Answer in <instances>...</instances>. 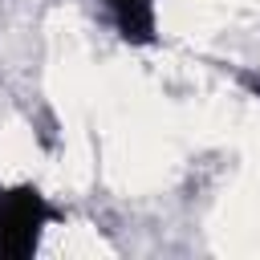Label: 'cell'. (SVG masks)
I'll return each mask as SVG.
<instances>
[{"instance_id": "obj_1", "label": "cell", "mask_w": 260, "mask_h": 260, "mask_svg": "<svg viewBox=\"0 0 260 260\" xmlns=\"http://www.w3.org/2000/svg\"><path fill=\"white\" fill-rule=\"evenodd\" d=\"M49 219H53V207L45 203V195L37 187L0 191V260L32 256Z\"/></svg>"}, {"instance_id": "obj_2", "label": "cell", "mask_w": 260, "mask_h": 260, "mask_svg": "<svg viewBox=\"0 0 260 260\" xmlns=\"http://www.w3.org/2000/svg\"><path fill=\"white\" fill-rule=\"evenodd\" d=\"M102 4H106V12H110L114 28H118L126 41L142 45V41L154 37V0H102Z\"/></svg>"}]
</instances>
